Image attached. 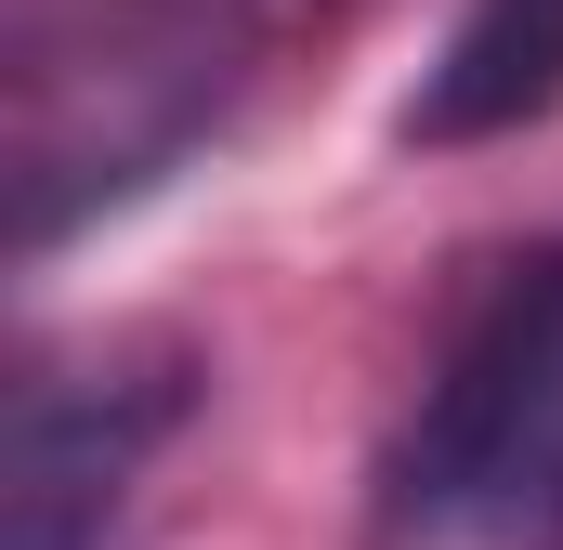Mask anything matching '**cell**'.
Masks as SVG:
<instances>
[{
	"label": "cell",
	"instance_id": "6da1fadb",
	"mask_svg": "<svg viewBox=\"0 0 563 550\" xmlns=\"http://www.w3.org/2000/svg\"><path fill=\"white\" fill-rule=\"evenodd\" d=\"M250 92V0H13L0 26V197L13 263L157 197Z\"/></svg>",
	"mask_w": 563,
	"mask_h": 550
},
{
	"label": "cell",
	"instance_id": "7a4b0ae2",
	"mask_svg": "<svg viewBox=\"0 0 563 550\" xmlns=\"http://www.w3.org/2000/svg\"><path fill=\"white\" fill-rule=\"evenodd\" d=\"M380 550H563V237L511 250L445 328L380 459Z\"/></svg>",
	"mask_w": 563,
	"mask_h": 550
},
{
	"label": "cell",
	"instance_id": "3957f363",
	"mask_svg": "<svg viewBox=\"0 0 563 550\" xmlns=\"http://www.w3.org/2000/svg\"><path fill=\"white\" fill-rule=\"evenodd\" d=\"M197 354L184 341H79V354H26L13 381V446H0V512L13 550H106L157 446L197 419Z\"/></svg>",
	"mask_w": 563,
	"mask_h": 550
},
{
	"label": "cell",
	"instance_id": "277c9868",
	"mask_svg": "<svg viewBox=\"0 0 563 550\" xmlns=\"http://www.w3.org/2000/svg\"><path fill=\"white\" fill-rule=\"evenodd\" d=\"M563 106V0H459L445 53L407 92V144H498Z\"/></svg>",
	"mask_w": 563,
	"mask_h": 550
}]
</instances>
